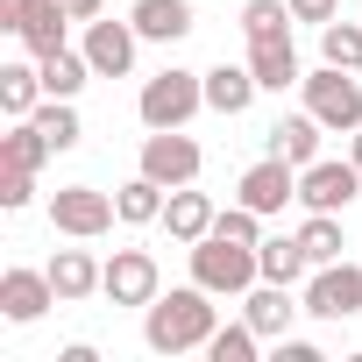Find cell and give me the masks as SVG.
<instances>
[{"mask_svg": "<svg viewBox=\"0 0 362 362\" xmlns=\"http://www.w3.org/2000/svg\"><path fill=\"white\" fill-rule=\"evenodd\" d=\"M199 163H206V156H199V142H192L185 128H149V135H142V163H135V170H142V177H156L163 192H177V185H199Z\"/></svg>", "mask_w": 362, "mask_h": 362, "instance_id": "obj_6", "label": "cell"}, {"mask_svg": "<svg viewBox=\"0 0 362 362\" xmlns=\"http://www.w3.org/2000/svg\"><path fill=\"white\" fill-rule=\"evenodd\" d=\"M114 221H121V206H114V192H100V185H57V192H50V228H57L64 242H100Z\"/></svg>", "mask_w": 362, "mask_h": 362, "instance_id": "obj_5", "label": "cell"}, {"mask_svg": "<svg viewBox=\"0 0 362 362\" xmlns=\"http://www.w3.org/2000/svg\"><path fill=\"white\" fill-rule=\"evenodd\" d=\"M199 107H206V71H185V64H163V71L142 78V93H135L142 128H185Z\"/></svg>", "mask_w": 362, "mask_h": 362, "instance_id": "obj_3", "label": "cell"}, {"mask_svg": "<svg viewBox=\"0 0 362 362\" xmlns=\"http://www.w3.org/2000/svg\"><path fill=\"white\" fill-rule=\"evenodd\" d=\"M163 199H170V192L156 185V177H142V170H135L128 185L114 192V206H121V228H156V221H163Z\"/></svg>", "mask_w": 362, "mask_h": 362, "instance_id": "obj_25", "label": "cell"}, {"mask_svg": "<svg viewBox=\"0 0 362 362\" xmlns=\"http://www.w3.org/2000/svg\"><path fill=\"white\" fill-rule=\"evenodd\" d=\"M235 199H242V206H256L263 221H270V214H284V206L298 199V163H284V156H270V149H263V156L242 170Z\"/></svg>", "mask_w": 362, "mask_h": 362, "instance_id": "obj_9", "label": "cell"}, {"mask_svg": "<svg viewBox=\"0 0 362 362\" xmlns=\"http://www.w3.org/2000/svg\"><path fill=\"white\" fill-rule=\"evenodd\" d=\"M50 305H57L50 270H22V263H8V270H0V320H8V327H36Z\"/></svg>", "mask_w": 362, "mask_h": 362, "instance_id": "obj_10", "label": "cell"}, {"mask_svg": "<svg viewBox=\"0 0 362 362\" xmlns=\"http://www.w3.org/2000/svg\"><path fill=\"white\" fill-rule=\"evenodd\" d=\"M263 355V334L249 327V320H228V327H214V341H206V362H256Z\"/></svg>", "mask_w": 362, "mask_h": 362, "instance_id": "obj_28", "label": "cell"}, {"mask_svg": "<svg viewBox=\"0 0 362 362\" xmlns=\"http://www.w3.org/2000/svg\"><path fill=\"white\" fill-rule=\"evenodd\" d=\"M29 199H36V170H0V206L22 214Z\"/></svg>", "mask_w": 362, "mask_h": 362, "instance_id": "obj_32", "label": "cell"}, {"mask_svg": "<svg viewBox=\"0 0 362 362\" xmlns=\"http://www.w3.org/2000/svg\"><path fill=\"white\" fill-rule=\"evenodd\" d=\"M29 121H36V128L50 135V149H57V156L86 142V121H78V100H43V107H36Z\"/></svg>", "mask_w": 362, "mask_h": 362, "instance_id": "obj_26", "label": "cell"}, {"mask_svg": "<svg viewBox=\"0 0 362 362\" xmlns=\"http://www.w3.org/2000/svg\"><path fill=\"white\" fill-rule=\"evenodd\" d=\"M348 156H355V163H362V128H355V135H348Z\"/></svg>", "mask_w": 362, "mask_h": 362, "instance_id": "obj_36", "label": "cell"}, {"mask_svg": "<svg viewBox=\"0 0 362 362\" xmlns=\"http://www.w3.org/2000/svg\"><path fill=\"white\" fill-rule=\"evenodd\" d=\"M298 100H305V114H313L327 135H355V128H362V71L320 64V71L298 78Z\"/></svg>", "mask_w": 362, "mask_h": 362, "instance_id": "obj_2", "label": "cell"}, {"mask_svg": "<svg viewBox=\"0 0 362 362\" xmlns=\"http://www.w3.org/2000/svg\"><path fill=\"white\" fill-rule=\"evenodd\" d=\"M256 263H263V277H270V284H291V291L313 277V256H305V242H298V235H263V242H256Z\"/></svg>", "mask_w": 362, "mask_h": 362, "instance_id": "obj_21", "label": "cell"}, {"mask_svg": "<svg viewBox=\"0 0 362 362\" xmlns=\"http://www.w3.org/2000/svg\"><path fill=\"white\" fill-rule=\"evenodd\" d=\"M291 15H298V22H313V29H327V22L341 15V0H291Z\"/></svg>", "mask_w": 362, "mask_h": 362, "instance_id": "obj_33", "label": "cell"}, {"mask_svg": "<svg viewBox=\"0 0 362 362\" xmlns=\"http://www.w3.org/2000/svg\"><path fill=\"white\" fill-rule=\"evenodd\" d=\"M298 242H305L313 270H320V263H341V249H348V235H341V214H305V221H298Z\"/></svg>", "mask_w": 362, "mask_h": 362, "instance_id": "obj_27", "label": "cell"}, {"mask_svg": "<svg viewBox=\"0 0 362 362\" xmlns=\"http://www.w3.org/2000/svg\"><path fill=\"white\" fill-rule=\"evenodd\" d=\"M64 8H71V22L86 29V22H100V15H107V0H64Z\"/></svg>", "mask_w": 362, "mask_h": 362, "instance_id": "obj_35", "label": "cell"}, {"mask_svg": "<svg viewBox=\"0 0 362 362\" xmlns=\"http://www.w3.org/2000/svg\"><path fill=\"white\" fill-rule=\"evenodd\" d=\"M185 256H192V284H206L214 298H242L249 284H263V263H256V249H249V242L206 235V242H192Z\"/></svg>", "mask_w": 362, "mask_h": 362, "instance_id": "obj_4", "label": "cell"}, {"mask_svg": "<svg viewBox=\"0 0 362 362\" xmlns=\"http://www.w3.org/2000/svg\"><path fill=\"white\" fill-rule=\"evenodd\" d=\"M135 22H114V15H100V22H86V36H78V50L93 57V78H128L135 71Z\"/></svg>", "mask_w": 362, "mask_h": 362, "instance_id": "obj_11", "label": "cell"}, {"mask_svg": "<svg viewBox=\"0 0 362 362\" xmlns=\"http://www.w3.org/2000/svg\"><path fill=\"white\" fill-rule=\"evenodd\" d=\"M320 135H327V128H320V121H313V114H305V107H298V114H284V121H277V128H270V135H263V149H270V156H284V163H298V170H305V163H320Z\"/></svg>", "mask_w": 362, "mask_h": 362, "instance_id": "obj_20", "label": "cell"}, {"mask_svg": "<svg viewBox=\"0 0 362 362\" xmlns=\"http://www.w3.org/2000/svg\"><path fill=\"white\" fill-rule=\"evenodd\" d=\"M57 149L36 121H8V135H0V170H43Z\"/></svg>", "mask_w": 362, "mask_h": 362, "instance_id": "obj_23", "label": "cell"}, {"mask_svg": "<svg viewBox=\"0 0 362 362\" xmlns=\"http://www.w3.org/2000/svg\"><path fill=\"white\" fill-rule=\"evenodd\" d=\"M355 199H362V163L355 156H341V163L320 156V163L298 170V206L305 214H348Z\"/></svg>", "mask_w": 362, "mask_h": 362, "instance_id": "obj_7", "label": "cell"}, {"mask_svg": "<svg viewBox=\"0 0 362 362\" xmlns=\"http://www.w3.org/2000/svg\"><path fill=\"white\" fill-rule=\"evenodd\" d=\"M214 327H221V305L206 284H177V291H156L142 305V348L149 355H192L214 341Z\"/></svg>", "mask_w": 362, "mask_h": 362, "instance_id": "obj_1", "label": "cell"}, {"mask_svg": "<svg viewBox=\"0 0 362 362\" xmlns=\"http://www.w3.org/2000/svg\"><path fill=\"white\" fill-rule=\"evenodd\" d=\"M320 64H341V71H362V22H327L320 29Z\"/></svg>", "mask_w": 362, "mask_h": 362, "instance_id": "obj_29", "label": "cell"}, {"mask_svg": "<svg viewBox=\"0 0 362 362\" xmlns=\"http://www.w3.org/2000/svg\"><path fill=\"white\" fill-rule=\"evenodd\" d=\"M36 71H43V100H78V93H86V78H93V57L64 43V50L36 57Z\"/></svg>", "mask_w": 362, "mask_h": 362, "instance_id": "obj_22", "label": "cell"}, {"mask_svg": "<svg viewBox=\"0 0 362 362\" xmlns=\"http://www.w3.org/2000/svg\"><path fill=\"white\" fill-rule=\"evenodd\" d=\"M43 270H50V284H57V305H86V298L107 284V263H100L93 249H57Z\"/></svg>", "mask_w": 362, "mask_h": 362, "instance_id": "obj_15", "label": "cell"}, {"mask_svg": "<svg viewBox=\"0 0 362 362\" xmlns=\"http://www.w3.org/2000/svg\"><path fill=\"white\" fill-rule=\"evenodd\" d=\"M256 93H263V86H256L249 57H242V64H228V57H221V64L206 71V114H228V121H235V114H249V107H256Z\"/></svg>", "mask_w": 362, "mask_h": 362, "instance_id": "obj_18", "label": "cell"}, {"mask_svg": "<svg viewBox=\"0 0 362 362\" xmlns=\"http://www.w3.org/2000/svg\"><path fill=\"white\" fill-rule=\"evenodd\" d=\"M298 313H305V298H291V284H270V277H263V284L242 291V320H249L263 341H284Z\"/></svg>", "mask_w": 362, "mask_h": 362, "instance_id": "obj_13", "label": "cell"}, {"mask_svg": "<svg viewBox=\"0 0 362 362\" xmlns=\"http://www.w3.org/2000/svg\"><path fill=\"white\" fill-rule=\"evenodd\" d=\"M277 362H320V348H313V341H291V334H284V341H277Z\"/></svg>", "mask_w": 362, "mask_h": 362, "instance_id": "obj_34", "label": "cell"}, {"mask_svg": "<svg viewBox=\"0 0 362 362\" xmlns=\"http://www.w3.org/2000/svg\"><path fill=\"white\" fill-rule=\"evenodd\" d=\"M214 214H221V206H214L206 192L177 185V192L163 199V221H156V228H163V235H170L177 249H192V242H206V235H214Z\"/></svg>", "mask_w": 362, "mask_h": 362, "instance_id": "obj_16", "label": "cell"}, {"mask_svg": "<svg viewBox=\"0 0 362 362\" xmlns=\"http://www.w3.org/2000/svg\"><path fill=\"white\" fill-rule=\"evenodd\" d=\"M156 291H163V270H156L149 249H114V256H107V284H100V298H114V305H149Z\"/></svg>", "mask_w": 362, "mask_h": 362, "instance_id": "obj_12", "label": "cell"}, {"mask_svg": "<svg viewBox=\"0 0 362 362\" xmlns=\"http://www.w3.org/2000/svg\"><path fill=\"white\" fill-rule=\"evenodd\" d=\"M298 298H305V313L313 320H355L362 313V263H320L305 284H298Z\"/></svg>", "mask_w": 362, "mask_h": 362, "instance_id": "obj_8", "label": "cell"}, {"mask_svg": "<svg viewBox=\"0 0 362 362\" xmlns=\"http://www.w3.org/2000/svg\"><path fill=\"white\" fill-rule=\"evenodd\" d=\"M15 43L29 57H50L71 43V8L64 0H22V22H15Z\"/></svg>", "mask_w": 362, "mask_h": 362, "instance_id": "obj_14", "label": "cell"}, {"mask_svg": "<svg viewBox=\"0 0 362 362\" xmlns=\"http://www.w3.org/2000/svg\"><path fill=\"white\" fill-rule=\"evenodd\" d=\"M128 22H135L142 43H185V36L199 29V22H192V0H135Z\"/></svg>", "mask_w": 362, "mask_h": 362, "instance_id": "obj_17", "label": "cell"}, {"mask_svg": "<svg viewBox=\"0 0 362 362\" xmlns=\"http://www.w3.org/2000/svg\"><path fill=\"white\" fill-rule=\"evenodd\" d=\"M249 71H256V86H263V93H284V86H298V78H305V64H298V43H291V36H263V43H249Z\"/></svg>", "mask_w": 362, "mask_h": 362, "instance_id": "obj_19", "label": "cell"}, {"mask_svg": "<svg viewBox=\"0 0 362 362\" xmlns=\"http://www.w3.org/2000/svg\"><path fill=\"white\" fill-rule=\"evenodd\" d=\"M214 235H228V242H249V249H256V242H263V214L235 199V206H221V214H214Z\"/></svg>", "mask_w": 362, "mask_h": 362, "instance_id": "obj_31", "label": "cell"}, {"mask_svg": "<svg viewBox=\"0 0 362 362\" xmlns=\"http://www.w3.org/2000/svg\"><path fill=\"white\" fill-rule=\"evenodd\" d=\"M43 107V71H36V57L29 64H8V71H0V114H8V121H29Z\"/></svg>", "mask_w": 362, "mask_h": 362, "instance_id": "obj_24", "label": "cell"}, {"mask_svg": "<svg viewBox=\"0 0 362 362\" xmlns=\"http://www.w3.org/2000/svg\"><path fill=\"white\" fill-rule=\"evenodd\" d=\"M291 0H242V36L263 43V36H291Z\"/></svg>", "mask_w": 362, "mask_h": 362, "instance_id": "obj_30", "label": "cell"}]
</instances>
